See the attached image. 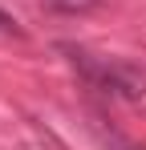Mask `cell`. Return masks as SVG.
Wrapping results in <instances>:
<instances>
[{
  "label": "cell",
  "instance_id": "1",
  "mask_svg": "<svg viewBox=\"0 0 146 150\" xmlns=\"http://www.w3.org/2000/svg\"><path fill=\"white\" fill-rule=\"evenodd\" d=\"M61 53H69L73 69L85 77L94 89H106V93H118V98H142L146 93V73L126 65V61H106V57H89L85 49H73V45H61Z\"/></svg>",
  "mask_w": 146,
  "mask_h": 150
},
{
  "label": "cell",
  "instance_id": "3",
  "mask_svg": "<svg viewBox=\"0 0 146 150\" xmlns=\"http://www.w3.org/2000/svg\"><path fill=\"white\" fill-rule=\"evenodd\" d=\"M0 33H4V37H21V25H16L12 16H4V12H0Z\"/></svg>",
  "mask_w": 146,
  "mask_h": 150
},
{
  "label": "cell",
  "instance_id": "2",
  "mask_svg": "<svg viewBox=\"0 0 146 150\" xmlns=\"http://www.w3.org/2000/svg\"><path fill=\"white\" fill-rule=\"evenodd\" d=\"M53 12H89L97 0H45Z\"/></svg>",
  "mask_w": 146,
  "mask_h": 150
}]
</instances>
